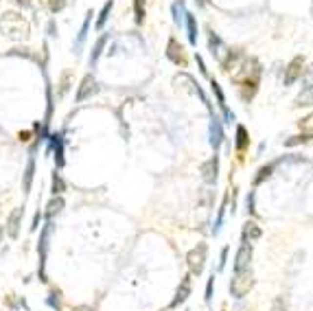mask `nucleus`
I'll return each instance as SVG.
<instances>
[{
  "instance_id": "43",
  "label": "nucleus",
  "mask_w": 313,
  "mask_h": 311,
  "mask_svg": "<svg viewBox=\"0 0 313 311\" xmlns=\"http://www.w3.org/2000/svg\"><path fill=\"white\" fill-rule=\"evenodd\" d=\"M18 138H20L22 143H26V141H29V132H20V134H18Z\"/></svg>"
},
{
  "instance_id": "6",
  "label": "nucleus",
  "mask_w": 313,
  "mask_h": 311,
  "mask_svg": "<svg viewBox=\"0 0 313 311\" xmlns=\"http://www.w3.org/2000/svg\"><path fill=\"white\" fill-rule=\"evenodd\" d=\"M252 254H254L252 243L241 241V246H239V250H237V256H234V272L252 268Z\"/></svg>"
},
{
  "instance_id": "39",
  "label": "nucleus",
  "mask_w": 313,
  "mask_h": 311,
  "mask_svg": "<svg viewBox=\"0 0 313 311\" xmlns=\"http://www.w3.org/2000/svg\"><path fill=\"white\" fill-rule=\"evenodd\" d=\"M254 213H256V208H254V191H250V195H248V215Z\"/></svg>"
},
{
  "instance_id": "34",
  "label": "nucleus",
  "mask_w": 313,
  "mask_h": 311,
  "mask_svg": "<svg viewBox=\"0 0 313 311\" xmlns=\"http://www.w3.org/2000/svg\"><path fill=\"white\" fill-rule=\"evenodd\" d=\"M48 7H51L53 13H57V11H62V9L66 7V0H48Z\"/></svg>"
},
{
  "instance_id": "36",
  "label": "nucleus",
  "mask_w": 313,
  "mask_h": 311,
  "mask_svg": "<svg viewBox=\"0 0 313 311\" xmlns=\"http://www.w3.org/2000/svg\"><path fill=\"white\" fill-rule=\"evenodd\" d=\"M228 250H230L228 246H224V248H221V256H219V272L226 268V261H228Z\"/></svg>"
},
{
  "instance_id": "24",
  "label": "nucleus",
  "mask_w": 313,
  "mask_h": 311,
  "mask_svg": "<svg viewBox=\"0 0 313 311\" xmlns=\"http://www.w3.org/2000/svg\"><path fill=\"white\" fill-rule=\"evenodd\" d=\"M112 7H114V2L112 0H107L105 4H103V9H101V13H99V18H97V31H103V26H105V22H107V18H110V13H112Z\"/></svg>"
},
{
  "instance_id": "5",
  "label": "nucleus",
  "mask_w": 313,
  "mask_h": 311,
  "mask_svg": "<svg viewBox=\"0 0 313 311\" xmlns=\"http://www.w3.org/2000/svg\"><path fill=\"white\" fill-rule=\"evenodd\" d=\"M302 73H305V57H293L292 62L287 64V68H285V77H283V83L285 85H293L298 79L302 77Z\"/></svg>"
},
{
  "instance_id": "11",
  "label": "nucleus",
  "mask_w": 313,
  "mask_h": 311,
  "mask_svg": "<svg viewBox=\"0 0 313 311\" xmlns=\"http://www.w3.org/2000/svg\"><path fill=\"white\" fill-rule=\"evenodd\" d=\"M22 217H24V208H13L11 210V215H9V219H7V234L11 239H16L18 237V232H20V222H22Z\"/></svg>"
},
{
  "instance_id": "37",
  "label": "nucleus",
  "mask_w": 313,
  "mask_h": 311,
  "mask_svg": "<svg viewBox=\"0 0 313 311\" xmlns=\"http://www.w3.org/2000/svg\"><path fill=\"white\" fill-rule=\"evenodd\" d=\"M221 114H224V123H232V121H234V112H230L228 105L221 107Z\"/></svg>"
},
{
  "instance_id": "2",
  "label": "nucleus",
  "mask_w": 313,
  "mask_h": 311,
  "mask_svg": "<svg viewBox=\"0 0 313 311\" xmlns=\"http://www.w3.org/2000/svg\"><path fill=\"white\" fill-rule=\"evenodd\" d=\"M51 230H53V222H48L46 226L42 228L40 232V241H38V252H40V281L46 283V256H48V237H51Z\"/></svg>"
},
{
  "instance_id": "4",
  "label": "nucleus",
  "mask_w": 313,
  "mask_h": 311,
  "mask_svg": "<svg viewBox=\"0 0 313 311\" xmlns=\"http://www.w3.org/2000/svg\"><path fill=\"white\" fill-rule=\"evenodd\" d=\"M187 265H188V274H199L204 272V265H206V243H197V248L187 254Z\"/></svg>"
},
{
  "instance_id": "28",
  "label": "nucleus",
  "mask_w": 313,
  "mask_h": 311,
  "mask_svg": "<svg viewBox=\"0 0 313 311\" xmlns=\"http://www.w3.org/2000/svg\"><path fill=\"white\" fill-rule=\"evenodd\" d=\"M60 296H62V291H60V290H51V294H48V298H46V305H48V307H51L53 311H62Z\"/></svg>"
},
{
  "instance_id": "13",
  "label": "nucleus",
  "mask_w": 313,
  "mask_h": 311,
  "mask_svg": "<svg viewBox=\"0 0 313 311\" xmlns=\"http://www.w3.org/2000/svg\"><path fill=\"white\" fill-rule=\"evenodd\" d=\"M190 276H193V274H187V276L182 278V283H180L178 291H175V298H173V303H171V307H178V305H182L184 300L190 296Z\"/></svg>"
},
{
  "instance_id": "21",
  "label": "nucleus",
  "mask_w": 313,
  "mask_h": 311,
  "mask_svg": "<svg viewBox=\"0 0 313 311\" xmlns=\"http://www.w3.org/2000/svg\"><path fill=\"white\" fill-rule=\"evenodd\" d=\"M107 40H110V35H107V33H103L101 38L97 40V44H94L92 53H90V66H94V64H97V62H99V57H101V53H103V48H105Z\"/></svg>"
},
{
  "instance_id": "40",
  "label": "nucleus",
  "mask_w": 313,
  "mask_h": 311,
  "mask_svg": "<svg viewBox=\"0 0 313 311\" xmlns=\"http://www.w3.org/2000/svg\"><path fill=\"white\" fill-rule=\"evenodd\" d=\"M40 222H42V213H40V210H38V213L33 215V224H31V230H33V232L40 228Z\"/></svg>"
},
{
  "instance_id": "41",
  "label": "nucleus",
  "mask_w": 313,
  "mask_h": 311,
  "mask_svg": "<svg viewBox=\"0 0 313 311\" xmlns=\"http://www.w3.org/2000/svg\"><path fill=\"white\" fill-rule=\"evenodd\" d=\"M195 60H197V64H199V70H202V75H208V70H206V64H204L202 55H195Z\"/></svg>"
},
{
  "instance_id": "27",
  "label": "nucleus",
  "mask_w": 313,
  "mask_h": 311,
  "mask_svg": "<svg viewBox=\"0 0 313 311\" xmlns=\"http://www.w3.org/2000/svg\"><path fill=\"white\" fill-rule=\"evenodd\" d=\"M171 11H173V22L178 26H182L184 24V2L182 0H178V2H173V7H171Z\"/></svg>"
},
{
  "instance_id": "25",
  "label": "nucleus",
  "mask_w": 313,
  "mask_h": 311,
  "mask_svg": "<svg viewBox=\"0 0 313 311\" xmlns=\"http://www.w3.org/2000/svg\"><path fill=\"white\" fill-rule=\"evenodd\" d=\"M63 191H66V182H63V178L55 169V173H53V178H51V193L53 195H62Z\"/></svg>"
},
{
  "instance_id": "16",
  "label": "nucleus",
  "mask_w": 313,
  "mask_h": 311,
  "mask_svg": "<svg viewBox=\"0 0 313 311\" xmlns=\"http://www.w3.org/2000/svg\"><path fill=\"white\" fill-rule=\"evenodd\" d=\"M184 26H187L188 42L195 46V44H197V18H195L190 11H187V13H184Z\"/></svg>"
},
{
  "instance_id": "33",
  "label": "nucleus",
  "mask_w": 313,
  "mask_h": 311,
  "mask_svg": "<svg viewBox=\"0 0 313 311\" xmlns=\"http://www.w3.org/2000/svg\"><path fill=\"white\" fill-rule=\"evenodd\" d=\"M305 141H309V138H307L305 134H298V136L287 138V141H285V147H296V145H300V143H305Z\"/></svg>"
},
{
  "instance_id": "1",
  "label": "nucleus",
  "mask_w": 313,
  "mask_h": 311,
  "mask_svg": "<svg viewBox=\"0 0 313 311\" xmlns=\"http://www.w3.org/2000/svg\"><path fill=\"white\" fill-rule=\"evenodd\" d=\"M252 287H254L252 268L241 270V272H234V278H232V283H230V294H232L234 298H243V296H248Z\"/></svg>"
},
{
  "instance_id": "45",
  "label": "nucleus",
  "mask_w": 313,
  "mask_h": 311,
  "mask_svg": "<svg viewBox=\"0 0 313 311\" xmlns=\"http://www.w3.org/2000/svg\"><path fill=\"white\" fill-rule=\"evenodd\" d=\"M16 2H18V4H22V7H29L31 0H16Z\"/></svg>"
},
{
  "instance_id": "31",
  "label": "nucleus",
  "mask_w": 313,
  "mask_h": 311,
  "mask_svg": "<svg viewBox=\"0 0 313 311\" xmlns=\"http://www.w3.org/2000/svg\"><path fill=\"white\" fill-rule=\"evenodd\" d=\"M226 204H228V197H224V204H221L219 213H217V222H215V226H212V234H219V230H221V224H224V213H226Z\"/></svg>"
},
{
  "instance_id": "22",
  "label": "nucleus",
  "mask_w": 313,
  "mask_h": 311,
  "mask_svg": "<svg viewBox=\"0 0 313 311\" xmlns=\"http://www.w3.org/2000/svg\"><path fill=\"white\" fill-rule=\"evenodd\" d=\"M311 105H313V85H305V90L296 97V107H311Z\"/></svg>"
},
{
  "instance_id": "7",
  "label": "nucleus",
  "mask_w": 313,
  "mask_h": 311,
  "mask_svg": "<svg viewBox=\"0 0 313 311\" xmlns=\"http://www.w3.org/2000/svg\"><path fill=\"white\" fill-rule=\"evenodd\" d=\"M243 60H246V55H243L241 48H232V51H226V55L221 57V70L224 73H230V70H239L243 64Z\"/></svg>"
},
{
  "instance_id": "44",
  "label": "nucleus",
  "mask_w": 313,
  "mask_h": 311,
  "mask_svg": "<svg viewBox=\"0 0 313 311\" xmlns=\"http://www.w3.org/2000/svg\"><path fill=\"white\" fill-rule=\"evenodd\" d=\"M72 311H92V307H88V305H79V307H75Z\"/></svg>"
},
{
  "instance_id": "3",
  "label": "nucleus",
  "mask_w": 313,
  "mask_h": 311,
  "mask_svg": "<svg viewBox=\"0 0 313 311\" xmlns=\"http://www.w3.org/2000/svg\"><path fill=\"white\" fill-rule=\"evenodd\" d=\"M48 151L53 154L55 160V169H63L66 165V141H63V132L60 134H48Z\"/></svg>"
},
{
  "instance_id": "35",
  "label": "nucleus",
  "mask_w": 313,
  "mask_h": 311,
  "mask_svg": "<svg viewBox=\"0 0 313 311\" xmlns=\"http://www.w3.org/2000/svg\"><path fill=\"white\" fill-rule=\"evenodd\" d=\"M212 287H215V274H212V276L208 278V283H206V303H210L212 300Z\"/></svg>"
},
{
  "instance_id": "32",
  "label": "nucleus",
  "mask_w": 313,
  "mask_h": 311,
  "mask_svg": "<svg viewBox=\"0 0 313 311\" xmlns=\"http://www.w3.org/2000/svg\"><path fill=\"white\" fill-rule=\"evenodd\" d=\"M46 121L44 123H51V116H53V90H51V85H46Z\"/></svg>"
},
{
  "instance_id": "17",
  "label": "nucleus",
  "mask_w": 313,
  "mask_h": 311,
  "mask_svg": "<svg viewBox=\"0 0 313 311\" xmlns=\"http://www.w3.org/2000/svg\"><path fill=\"white\" fill-rule=\"evenodd\" d=\"M33 175H35V156H29V162H26V169H24V180H22V191L24 193H31Z\"/></svg>"
},
{
  "instance_id": "42",
  "label": "nucleus",
  "mask_w": 313,
  "mask_h": 311,
  "mask_svg": "<svg viewBox=\"0 0 313 311\" xmlns=\"http://www.w3.org/2000/svg\"><path fill=\"white\" fill-rule=\"evenodd\" d=\"M48 35H57V33H55V20L48 22Z\"/></svg>"
},
{
  "instance_id": "30",
  "label": "nucleus",
  "mask_w": 313,
  "mask_h": 311,
  "mask_svg": "<svg viewBox=\"0 0 313 311\" xmlns=\"http://www.w3.org/2000/svg\"><path fill=\"white\" fill-rule=\"evenodd\" d=\"M210 88H212V92H215V97H217V103H219V107H226V94H224V90H221V85L217 83L215 79H210Z\"/></svg>"
},
{
  "instance_id": "23",
  "label": "nucleus",
  "mask_w": 313,
  "mask_h": 311,
  "mask_svg": "<svg viewBox=\"0 0 313 311\" xmlns=\"http://www.w3.org/2000/svg\"><path fill=\"white\" fill-rule=\"evenodd\" d=\"M208 46H210V53L212 55H217L221 60V57H224V42H221L219 38H217L215 33H208Z\"/></svg>"
},
{
  "instance_id": "8",
  "label": "nucleus",
  "mask_w": 313,
  "mask_h": 311,
  "mask_svg": "<svg viewBox=\"0 0 313 311\" xmlns=\"http://www.w3.org/2000/svg\"><path fill=\"white\" fill-rule=\"evenodd\" d=\"M99 92V83H97V79L92 77V75H85L83 79H81V83H79V88H77V101H85V99H90L92 94H97Z\"/></svg>"
},
{
  "instance_id": "12",
  "label": "nucleus",
  "mask_w": 313,
  "mask_h": 311,
  "mask_svg": "<svg viewBox=\"0 0 313 311\" xmlns=\"http://www.w3.org/2000/svg\"><path fill=\"white\" fill-rule=\"evenodd\" d=\"M217 171H219V158L217 156L208 158V160L202 165V173H204L206 184H215L217 182Z\"/></svg>"
},
{
  "instance_id": "10",
  "label": "nucleus",
  "mask_w": 313,
  "mask_h": 311,
  "mask_svg": "<svg viewBox=\"0 0 313 311\" xmlns=\"http://www.w3.org/2000/svg\"><path fill=\"white\" fill-rule=\"evenodd\" d=\"M208 138H210V147L215 151L219 149L221 143H224V127H221L219 119H215V116H212L210 123H208Z\"/></svg>"
},
{
  "instance_id": "19",
  "label": "nucleus",
  "mask_w": 313,
  "mask_h": 311,
  "mask_svg": "<svg viewBox=\"0 0 313 311\" xmlns=\"http://www.w3.org/2000/svg\"><path fill=\"white\" fill-rule=\"evenodd\" d=\"M276 166H278V160H274V162H267V165H263L261 169H258L256 178H254V187H258V184H263L267 178H271V173H274V171H276Z\"/></svg>"
},
{
  "instance_id": "14",
  "label": "nucleus",
  "mask_w": 313,
  "mask_h": 311,
  "mask_svg": "<svg viewBox=\"0 0 313 311\" xmlns=\"http://www.w3.org/2000/svg\"><path fill=\"white\" fill-rule=\"evenodd\" d=\"M92 16H94L92 11L85 13V20H83V24H81L79 33H77V40H75V53H81V48H83L85 38H88V31H90V22H92Z\"/></svg>"
},
{
  "instance_id": "9",
  "label": "nucleus",
  "mask_w": 313,
  "mask_h": 311,
  "mask_svg": "<svg viewBox=\"0 0 313 311\" xmlns=\"http://www.w3.org/2000/svg\"><path fill=\"white\" fill-rule=\"evenodd\" d=\"M167 57H169L175 66H182V68L187 66V55H184V48H182V44H180L175 38H171L169 44H167Z\"/></svg>"
},
{
  "instance_id": "18",
  "label": "nucleus",
  "mask_w": 313,
  "mask_h": 311,
  "mask_svg": "<svg viewBox=\"0 0 313 311\" xmlns=\"http://www.w3.org/2000/svg\"><path fill=\"white\" fill-rule=\"evenodd\" d=\"M234 145H237V151L243 154V151L250 147V134L243 125H237V138H234Z\"/></svg>"
},
{
  "instance_id": "26",
  "label": "nucleus",
  "mask_w": 313,
  "mask_h": 311,
  "mask_svg": "<svg viewBox=\"0 0 313 311\" xmlns=\"http://www.w3.org/2000/svg\"><path fill=\"white\" fill-rule=\"evenodd\" d=\"M298 127H300V134H305L307 138H313V112L309 116H305L302 121H298Z\"/></svg>"
},
{
  "instance_id": "38",
  "label": "nucleus",
  "mask_w": 313,
  "mask_h": 311,
  "mask_svg": "<svg viewBox=\"0 0 313 311\" xmlns=\"http://www.w3.org/2000/svg\"><path fill=\"white\" fill-rule=\"evenodd\" d=\"M68 79H70V73H63V75H62V88H60V97H62V94H66V90H68Z\"/></svg>"
},
{
  "instance_id": "29",
  "label": "nucleus",
  "mask_w": 313,
  "mask_h": 311,
  "mask_svg": "<svg viewBox=\"0 0 313 311\" xmlns=\"http://www.w3.org/2000/svg\"><path fill=\"white\" fill-rule=\"evenodd\" d=\"M134 20H136V24H143L145 22V4H143V0H134Z\"/></svg>"
},
{
  "instance_id": "46",
  "label": "nucleus",
  "mask_w": 313,
  "mask_h": 311,
  "mask_svg": "<svg viewBox=\"0 0 313 311\" xmlns=\"http://www.w3.org/2000/svg\"><path fill=\"white\" fill-rule=\"evenodd\" d=\"M2 234H4V228H0V239H2Z\"/></svg>"
},
{
  "instance_id": "15",
  "label": "nucleus",
  "mask_w": 313,
  "mask_h": 311,
  "mask_svg": "<svg viewBox=\"0 0 313 311\" xmlns=\"http://www.w3.org/2000/svg\"><path fill=\"white\" fill-rule=\"evenodd\" d=\"M256 239H261V226H258L256 222H250L248 219L246 224H243V232H241V241H256Z\"/></svg>"
},
{
  "instance_id": "20",
  "label": "nucleus",
  "mask_w": 313,
  "mask_h": 311,
  "mask_svg": "<svg viewBox=\"0 0 313 311\" xmlns=\"http://www.w3.org/2000/svg\"><path fill=\"white\" fill-rule=\"evenodd\" d=\"M63 204H66V202H63L62 195H53V200L48 202V206H46V213H44V215H46L48 222H53V217H55L57 213H62Z\"/></svg>"
}]
</instances>
